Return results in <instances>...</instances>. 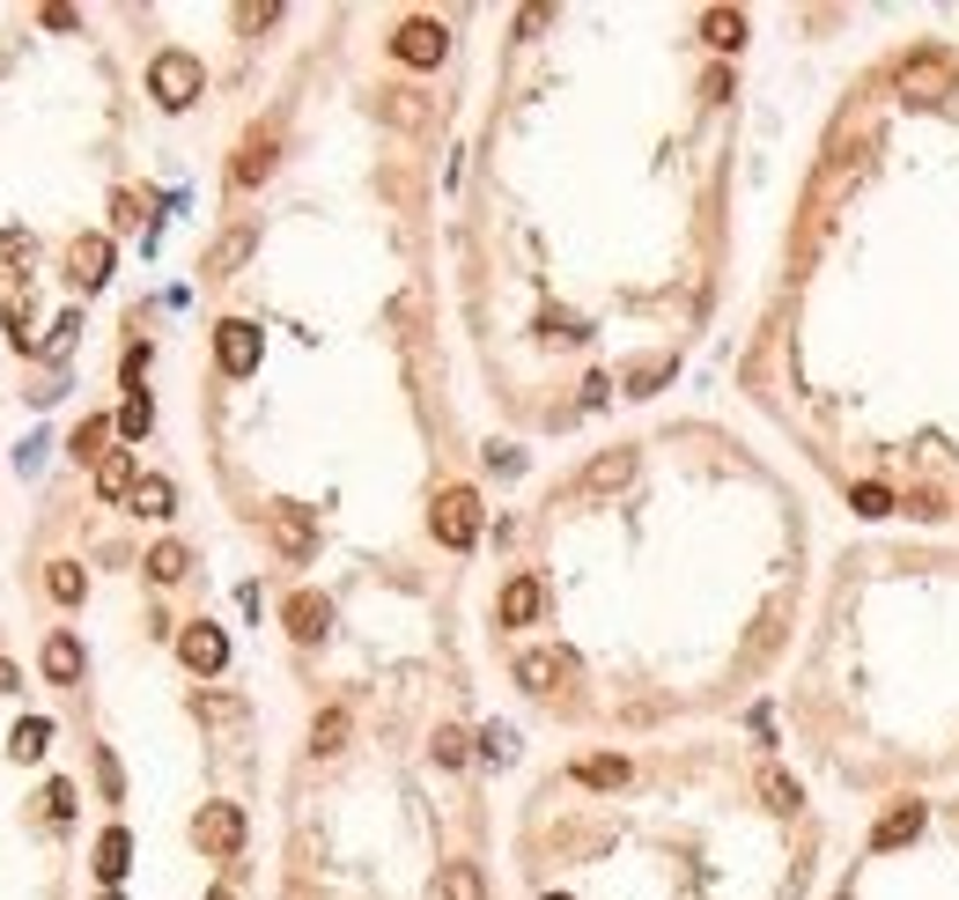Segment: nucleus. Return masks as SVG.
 <instances>
[{"label": "nucleus", "mask_w": 959, "mask_h": 900, "mask_svg": "<svg viewBox=\"0 0 959 900\" xmlns=\"http://www.w3.org/2000/svg\"><path fill=\"white\" fill-rule=\"evenodd\" d=\"M428 532H436L450 554H466L472 539H480V495H472V487H443L436 510H428Z\"/></svg>", "instance_id": "nucleus-1"}, {"label": "nucleus", "mask_w": 959, "mask_h": 900, "mask_svg": "<svg viewBox=\"0 0 959 900\" xmlns=\"http://www.w3.org/2000/svg\"><path fill=\"white\" fill-rule=\"evenodd\" d=\"M199 82H207V74H199L193 52H155V67H148V89H155L163 111H185V104L199 97Z\"/></svg>", "instance_id": "nucleus-2"}, {"label": "nucleus", "mask_w": 959, "mask_h": 900, "mask_svg": "<svg viewBox=\"0 0 959 900\" xmlns=\"http://www.w3.org/2000/svg\"><path fill=\"white\" fill-rule=\"evenodd\" d=\"M392 52L406 59V67H443V52H450V30H443L436 15H406V23L392 30Z\"/></svg>", "instance_id": "nucleus-3"}, {"label": "nucleus", "mask_w": 959, "mask_h": 900, "mask_svg": "<svg viewBox=\"0 0 959 900\" xmlns=\"http://www.w3.org/2000/svg\"><path fill=\"white\" fill-rule=\"evenodd\" d=\"M193 842L207 856H237V849H244V812H237V804H199Z\"/></svg>", "instance_id": "nucleus-4"}, {"label": "nucleus", "mask_w": 959, "mask_h": 900, "mask_svg": "<svg viewBox=\"0 0 959 900\" xmlns=\"http://www.w3.org/2000/svg\"><path fill=\"white\" fill-rule=\"evenodd\" d=\"M215 362L229 369V377H251V369H259V325H251V317H221L215 325Z\"/></svg>", "instance_id": "nucleus-5"}, {"label": "nucleus", "mask_w": 959, "mask_h": 900, "mask_svg": "<svg viewBox=\"0 0 959 900\" xmlns=\"http://www.w3.org/2000/svg\"><path fill=\"white\" fill-rule=\"evenodd\" d=\"M67 273H74V289H103L111 281V237H74Z\"/></svg>", "instance_id": "nucleus-6"}, {"label": "nucleus", "mask_w": 959, "mask_h": 900, "mask_svg": "<svg viewBox=\"0 0 959 900\" xmlns=\"http://www.w3.org/2000/svg\"><path fill=\"white\" fill-rule=\"evenodd\" d=\"M266 532H273V546H281L288 561H310V554H318V524H310L303 510H273Z\"/></svg>", "instance_id": "nucleus-7"}, {"label": "nucleus", "mask_w": 959, "mask_h": 900, "mask_svg": "<svg viewBox=\"0 0 959 900\" xmlns=\"http://www.w3.org/2000/svg\"><path fill=\"white\" fill-rule=\"evenodd\" d=\"M177 658L193 664V672H221V664H229V635L199 620V628H185V635H177Z\"/></svg>", "instance_id": "nucleus-8"}, {"label": "nucleus", "mask_w": 959, "mask_h": 900, "mask_svg": "<svg viewBox=\"0 0 959 900\" xmlns=\"http://www.w3.org/2000/svg\"><path fill=\"white\" fill-rule=\"evenodd\" d=\"M568 672H576V658H568V650H524V658H516V680L532 686V694H554Z\"/></svg>", "instance_id": "nucleus-9"}, {"label": "nucleus", "mask_w": 959, "mask_h": 900, "mask_svg": "<svg viewBox=\"0 0 959 900\" xmlns=\"http://www.w3.org/2000/svg\"><path fill=\"white\" fill-rule=\"evenodd\" d=\"M325 628H333V598L295 590V598H288V635H295V642H325Z\"/></svg>", "instance_id": "nucleus-10"}, {"label": "nucleus", "mask_w": 959, "mask_h": 900, "mask_svg": "<svg viewBox=\"0 0 959 900\" xmlns=\"http://www.w3.org/2000/svg\"><path fill=\"white\" fill-rule=\"evenodd\" d=\"M384 119H392L399 133H428V126H436V104L421 97V89H384Z\"/></svg>", "instance_id": "nucleus-11"}, {"label": "nucleus", "mask_w": 959, "mask_h": 900, "mask_svg": "<svg viewBox=\"0 0 959 900\" xmlns=\"http://www.w3.org/2000/svg\"><path fill=\"white\" fill-rule=\"evenodd\" d=\"M540 606H546V590L532 584V576H516V584H502V628H532V620H540Z\"/></svg>", "instance_id": "nucleus-12"}, {"label": "nucleus", "mask_w": 959, "mask_h": 900, "mask_svg": "<svg viewBox=\"0 0 959 900\" xmlns=\"http://www.w3.org/2000/svg\"><path fill=\"white\" fill-rule=\"evenodd\" d=\"M266 171H273V133H244V148H237L229 177H237V185H259Z\"/></svg>", "instance_id": "nucleus-13"}, {"label": "nucleus", "mask_w": 959, "mask_h": 900, "mask_svg": "<svg viewBox=\"0 0 959 900\" xmlns=\"http://www.w3.org/2000/svg\"><path fill=\"white\" fill-rule=\"evenodd\" d=\"M915 834H923V804H901V812H885L879 827H871V849H901Z\"/></svg>", "instance_id": "nucleus-14"}, {"label": "nucleus", "mask_w": 959, "mask_h": 900, "mask_svg": "<svg viewBox=\"0 0 959 900\" xmlns=\"http://www.w3.org/2000/svg\"><path fill=\"white\" fill-rule=\"evenodd\" d=\"M126 864H133V834H126V827H111V834L97 842V878H103V886H119V878H126Z\"/></svg>", "instance_id": "nucleus-15"}, {"label": "nucleus", "mask_w": 959, "mask_h": 900, "mask_svg": "<svg viewBox=\"0 0 959 900\" xmlns=\"http://www.w3.org/2000/svg\"><path fill=\"white\" fill-rule=\"evenodd\" d=\"M635 480V451H606V458H590V473H584V487H598V495H606V487H628Z\"/></svg>", "instance_id": "nucleus-16"}, {"label": "nucleus", "mask_w": 959, "mask_h": 900, "mask_svg": "<svg viewBox=\"0 0 959 900\" xmlns=\"http://www.w3.org/2000/svg\"><path fill=\"white\" fill-rule=\"evenodd\" d=\"M701 37H709L716 52H738L745 45V15H738V8H709V15H701Z\"/></svg>", "instance_id": "nucleus-17"}, {"label": "nucleus", "mask_w": 959, "mask_h": 900, "mask_svg": "<svg viewBox=\"0 0 959 900\" xmlns=\"http://www.w3.org/2000/svg\"><path fill=\"white\" fill-rule=\"evenodd\" d=\"M45 680H81V642H74V635H52L45 642Z\"/></svg>", "instance_id": "nucleus-18"}, {"label": "nucleus", "mask_w": 959, "mask_h": 900, "mask_svg": "<svg viewBox=\"0 0 959 900\" xmlns=\"http://www.w3.org/2000/svg\"><path fill=\"white\" fill-rule=\"evenodd\" d=\"M251 243H259L251 229H229V237H221L215 251H207V273H215V281H221V273H237V267L251 259Z\"/></svg>", "instance_id": "nucleus-19"}, {"label": "nucleus", "mask_w": 959, "mask_h": 900, "mask_svg": "<svg viewBox=\"0 0 959 900\" xmlns=\"http://www.w3.org/2000/svg\"><path fill=\"white\" fill-rule=\"evenodd\" d=\"M576 782H590V790H620V782H628V760H620V753H590V760H576Z\"/></svg>", "instance_id": "nucleus-20"}, {"label": "nucleus", "mask_w": 959, "mask_h": 900, "mask_svg": "<svg viewBox=\"0 0 959 900\" xmlns=\"http://www.w3.org/2000/svg\"><path fill=\"white\" fill-rule=\"evenodd\" d=\"M45 590L59 598V606H81V590H89V576H81V561H52V568H45Z\"/></svg>", "instance_id": "nucleus-21"}, {"label": "nucleus", "mask_w": 959, "mask_h": 900, "mask_svg": "<svg viewBox=\"0 0 959 900\" xmlns=\"http://www.w3.org/2000/svg\"><path fill=\"white\" fill-rule=\"evenodd\" d=\"M443 900H488L480 864H443Z\"/></svg>", "instance_id": "nucleus-22"}, {"label": "nucleus", "mask_w": 959, "mask_h": 900, "mask_svg": "<svg viewBox=\"0 0 959 900\" xmlns=\"http://www.w3.org/2000/svg\"><path fill=\"white\" fill-rule=\"evenodd\" d=\"M97 487H103V495H133V487H141V473H133V451H111V458L97 465Z\"/></svg>", "instance_id": "nucleus-23"}, {"label": "nucleus", "mask_w": 959, "mask_h": 900, "mask_svg": "<svg viewBox=\"0 0 959 900\" xmlns=\"http://www.w3.org/2000/svg\"><path fill=\"white\" fill-rule=\"evenodd\" d=\"M347 730H355V724H347V708H325L318 724H310V753H340Z\"/></svg>", "instance_id": "nucleus-24"}, {"label": "nucleus", "mask_w": 959, "mask_h": 900, "mask_svg": "<svg viewBox=\"0 0 959 900\" xmlns=\"http://www.w3.org/2000/svg\"><path fill=\"white\" fill-rule=\"evenodd\" d=\"M185 568H193V554H185V546H177V539H163V546H155V554H148V576H155V584H177V576H185Z\"/></svg>", "instance_id": "nucleus-25"}, {"label": "nucleus", "mask_w": 959, "mask_h": 900, "mask_svg": "<svg viewBox=\"0 0 959 900\" xmlns=\"http://www.w3.org/2000/svg\"><path fill=\"white\" fill-rule=\"evenodd\" d=\"M171 502H177V487H171V480H155V473L133 487V510H141V517H171Z\"/></svg>", "instance_id": "nucleus-26"}, {"label": "nucleus", "mask_w": 959, "mask_h": 900, "mask_svg": "<svg viewBox=\"0 0 959 900\" xmlns=\"http://www.w3.org/2000/svg\"><path fill=\"white\" fill-rule=\"evenodd\" d=\"M45 738H52L45 716H23V724H15V738H8V753H15V760H37V753H45Z\"/></svg>", "instance_id": "nucleus-27"}, {"label": "nucleus", "mask_w": 959, "mask_h": 900, "mask_svg": "<svg viewBox=\"0 0 959 900\" xmlns=\"http://www.w3.org/2000/svg\"><path fill=\"white\" fill-rule=\"evenodd\" d=\"M761 798L775 804V812H797V804H805V790H797L783 768H761Z\"/></svg>", "instance_id": "nucleus-28"}, {"label": "nucleus", "mask_w": 959, "mask_h": 900, "mask_svg": "<svg viewBox=\"0 0 959 900\" xmlns=\"http://www.w3.org/2000/svg\"><path fill=\"white\" fill-rule=\"evenodd\" d=\"M148 429H155V406H148V391H133V399L119 406V436H133V443H141Z\"/></svg>", "instance_id": "nucleus-29"}, {"label": "nucleus", "mask_w": 959, "mask_h": 900, "mask_svg": "<svg viewBox=\"0 0 959 900\" xmlns=\"http://www.w3.org/2000/svg\"><path fill=\"white\" fill-rule=\"evenodd\" d=\"M664 377H672V355H650V362H635V369H628V377H620V384H628V391H635V399H642V391H657Z\"/></svg>", "instance_id": "nucleus-30"}, {"label": "nucleus", "mask_w": 959, "mask_h": 900, "mask_svg": "<svg viewBox=\"0 0 959 900\" xmlns=\"http://www.w3.org/2000/svg\"><path fill=\"white\" fill-rule=\"evenodd\" d=\"M103 443H111V421H81V429H74V458H111V451H103Z\"/></svg>", "instance_id": "nucleus-31"}, {"label": "nucleus", "mask_w": 959, "mask_h": 900, "mask_svg": "<svg viewBox=\"0 0 959 900\" xmlns=\"http://www.w3.org/2000/svg\"><path fill=\"white\" fill-rule=\"evenodd\" d=\"M436 760H443V768H466V760H472V738L443 724V730H436Z\"/></svg>", "instance_id": "nucleus-32"}, {"label": "nucleus", "mask_w": 959, "mask_h": 900, "mask_svg": "<svg viewBox=\"0 0 959 900\" xmlns=\"http://www.w3.org/2000/svg\"><path fill=\"white\" fill-rule=\"evenodd\" d=\"M849 502H857L863 517H885V510H893V487H885V480H863L857 495H849Z\"/></svg>", "instance_id": "nucleus-33"}, {"label": "nucleus", "mask_w": 959, "mask_h": 900, "mask_svg": "<svg viewBox=\"0 0 959 900\" xmlns=\"http://www.w3.org/2000/svg\"><path fill=\"white\" fill-rule=\"evenodd\" d=\"M901 74H908V82H945V59H937V52H908Z\"/></svg>", "instance_id": "nucleus-34"}, {"label": "nucleus", "mask_w": 959, "mask_h": 900, "mask_svg": "<svg viewBox=\"0 0 959 900\" xmlns=\"http://www.w3.org/2000/svg\"><path fill=\"white\" fill-rule=\"evenodd\" d=\"M480 753H488V760H510L516 753V730L510 724H488V730H480Z\"/></svg>", "instance_id": "nucleus-35"}, {"label": "nucleus", "mask_w": 959, "mask_h": 900, "mask_svg": "<svg viewBox=\"0 0 959 900\" xmlns=\"http://www.w3.org/2000/svg\"><path fill=\"white\" fill-rule=\"evenodd\" d=\"M8 267H30V237L23 229H0V273Z\"/></svg>", "instance_id": "nucleus-36"}, {"label": "nucleus", "mask_w": 959, "mask_h": 900, "mask_svg": "<svg viewBox=\"0 0 959 900\" xmlns=\"http://www.w3.org/2000/svg\"><path fill=\"white\" fill-rule=\"evenodd\" d=\"M45 812H52V820H74V782H52V790H45Z\"/></svg>", "instance_id": "nucleus-37"}, {"label": "nucleus", "mask_w": 959, "mask_h": 900, "mask_svg": "<svg viewBox=\"0 0 959 900\" xmlns=\"http://www.w3.org/2000/svg\"><path fill=\"white\" fill-rule=\"evenodd\" d=\"M74 333H81V317H59V325H52V340H45V355H67V340H74Z\"/></svg>", "instance_id": "nucleus-38"}, {"label": "nucleus", "mask_w": 959, "mask_h": 900, "mask_svg": "<svg viewBox=\"0 0 959 900\" xmlns=\"http://www.w3.org/2000/svg\"><path fill=\"white\" fill-rule=\"evenodd\" d=\"M908 510H915V517H945V495H937V487H915Z\"/></svg>", "instance_id": "nucleus-39"}, {"label": "nucleus", "mask_w": 959, "mask_h": 900, "mask_svg": "<svg viewBox=\"0 0 959 900\" xmlns=\"http://www.w3.org/2000/svg\"><path fill=\"white\" fill-rule=\"evenodd\" d=\"M488 465H494V473H524V458H516L510 443H488Z\"/></svg>", "instance_id": "nucleus-40"}, {"label": "nucleus", "mask_w": 959, "mask_h": 900, "mask_svg": "<svg viewBox=\"0 0 959 900\" xmlns=\"http://www.w3.org/2000/svg\"><path fill=\"white\" fill-rule=\"evenodd\" d=\"M207 900H237V893H207Z\"/></svg>", "instance_id": "nucleus-41"}, {"label": "nucleus", "mask_w": 959, "mask_h": 900, "mask_svg": "<svg viewBox=\"0 0 959 900\" xmlns=\"http://www.w3.org/2000/svg\"><path fill=\"white\" fill-rule=\"evenodd\" d=\"M546 900H562V893H546Z\"/></svg>", "instance_id": "nucleus-42"}]
</instances>
